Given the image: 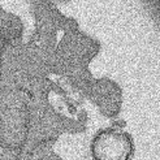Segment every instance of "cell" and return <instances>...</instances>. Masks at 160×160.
<instances>
[{
  "instance_id": "1",
  "label": "cell",
  "mask_w": 160,
  "mask_h": 160,
  "mask_svg": "<svg viewBox=\"0 0 160 160\" xmlns=\"http://www.w3.org/2000/svg\"><path fill=\"white\" fill-rule=\"evenodd\" d=\"M129 135L117 132H104L94 139L91 151L97 160H128L132 154Z\"/></svg>"
}]
</instances>
